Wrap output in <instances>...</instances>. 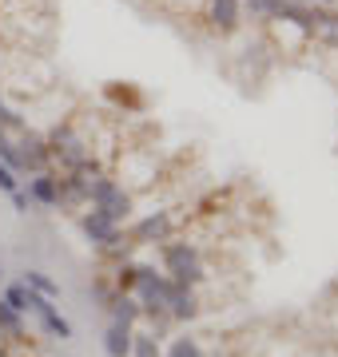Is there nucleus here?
Instances as JSON below:
<instances>
[{"instance_id":"nucleus-1","label":"nucleus","mask_w":338,"mask_h":357,"mask_svg":"<svg viewBox=\"0 0 338 357\" xmlns=\"http://www.w3.org/2000/svg\"><path fill=\"white\" fill-rule=\"evenodd\" d=\"M159 270L175 286H187V290H199L207 282V258L191 238H168L159 246Z\"/></svg>"},{"instance_id":"nucleus-2","label":"nucleus","mask_w":338,"mask_h":357,"mask_svg":"<svg viewBox=\"0 0 338 357\" xmlns=\"http://www.w3.org/2000/svg\"><path fill=\"white\" fill-rule=\"evenodd\" d=\"M168 294H171V278L152 262H135V286H131V298L140 302V314L152 326H163L168 321Z\"/></svg>"},{"instance_id":"nucleus-3","label":"nucleus","mask_w":338,"mask_h":357,"mask_svg":"<svg viewBox=\"0 0 338 357\" xmlns=\"http://www.w3.org/2000/svg\"><path fill=\"white\" fill-rule=\"evenodd\" d=\"M44 139H48V151H52V167H60V171H80V167H88L91 159H96L91 139L72 123V119L56 123Z\"/></svg>"},{"instance_id":"nucleus-4","label":"nucleus","mask_w":338,"mask_h":357,"mask_svg":"<svg viewBox=\"0 0 338 357\" xmlns=\"http://www.w3.org/2000/svg\"><path fill=\"white\" fill-rule=\"evenodd\" d=\"M88 206H96V211H104L108 218H116L119 227L131 218V211H135V199H131V191L119 183L116 175H96L88 183Z\"/></svg>"},{"instance_id":"nucleus-5","label":"nucleus","mask_w":338,"mask_h":357,"mask_svg":"<svg viewBox=\"0 0 338 357\" xmlns=\"http://www.w3.org/2000/svg\"><path fill=\"white\" fill-rule=\"evenodd\" d=\"M175 230H179V222L171 211H143L128 227V238L131 246H163L168 238H175Z\"/></svg>"},{"instance_id":"nucleus-6","label":"nucleus","mask_w":338,"mask_h":357,"mask_svg":"<svg viewBox=\"0 0 338 357\" xmlns=\"http://www.w3.org/2000/svg\"><path fill=\"white\" fill-rule=\"evenodd\" d=\"M16 155H20V175L52 171V151H48V139H44L40 131H32V128L16 131Z\"/></svg>"},{"instance_id":"nucleus-7","label":"nucleus","mask_w":338,"mask_h":357,"mask_svg":"<svg viewBox=\"0 0 338 357\" xmlns=\"http://www.w3.org/2000/svg\"><path fill=\"white\" fill-rule=\"evenodd\" d=\"M203 20L215 36H235L247 24V13H243V0H203Z\"/></svg>"},{"instance_id":"nucleus-8","label":"nucleus","mask_w":338,"mask_h":357,"mask_svg":"<svg viewBox=\"0 0 338 357\" xmlns=\"http://www.w3.org/2000/svg\"><path fill=\"white\" fill-rule=\"evenodd\" d=\"M80 230H84V238H88L96 250H108V246H116L124 238V227H119L116 218H108L104 211H96L88 206L84 215H80Z\"/></svg>"},{"instance_id":"nucleus-9","label":"nucleus","mask_w":338,"mask_h":357,"mask_svg":"<svg viewBox=\"0 0 338 357\" xmlns=\"http://www.w3.org/2000/svg\"><path fill=\"white\" fill-rule=\"evenodd\" d=\"M28 314H36L48 337H56V342H72V326H68V318H60V310H56L52 298L28 290Z\"/></svg>"},{"instance_id":"nucleus-10","label":"nucleus","mask_w":338,"mask_h":357,"mask_svg":"<svg viewBox=\"0 0 338 357\" xmlns=\"http://www.w3.org/2000/svg\"><path fill=\"white\" fill-rule=\"evenodd\" d=\"M203 314V302H199V290H187V286H175L171 282V294H168V321H196Z\"/></svg>"},{"instance_id":"nucleus-11","label":"nucleus","mask_w":338,"mask_h":357,"mask_svg":"<svg viewBox=\"0 0 338 357\" xmlns=\"http://www.w3.org/2000/svg\"><path fill=\"white\" fill-rule=\"evenodd\" d=\"M88 183L84 171H60L56 187H60V206H88Z\"/></svg>"},{"instance_id":"nucleus-12","label":"nucleus","mask_w":338,"mask_h":357,"mask_svg":"<svg viewBox=\"0 0 338 357\" xmlns=\"http://www.w3.org/2000/svg\"><path fill=\"white\" fill-rule=\"evenodd\" d=\"M28 199L36 206H60V187H56V171H40V175H28Z\"/></svg>"},{"instance_id":"nucleus-13","label":"nucleus","mask_w":338,"mask_h":357,"mask_svg":"<svg viewBox=\"0 0 338 357\" xmlns=\"http://www.w3.org/2000/svg\"><path fill=\"white\" fill-rule=\"evenodd\" d=\"M108 314H112V321H116V326H131V330H135V326H140V302H135V298H131V294H124V290H116L112 294V298H108Z\"/></svg>"},{"instance_id":"nucleus-14","label":"nucleus","mask_w":338,"mask_h":357,"mask_svg":"<svg viewBox=\"0 0 338 357\" xmlns=\"http://www.w3.org/2000/svg\"><path fill=\"white\" fill-rule=\"evenodd\" d=\"M131 326H116V321H108L104 330V354L108 357H131Z\"/></svg>"},{"instance_id":"nucleus-15","label":"nucleus","mask_w":338,"mask_h":357,"mask_svg":"<svg viewBox=\"0 0 338 357\" xmlns=\"http://www.w3.org/2000/svg\"><path fill=\"white\" fill-rule=\"evenodd\" d=\"M311 40H314V44H323V48H338V13H335V8H318Z\"/></svg>"},{"instance_id":"nucleus-16","label":"nucleus","mask_w":338,"mask_h":357,"mask_svg":"<svg viewBox=\"0 0 338 357\" xmlns=\"http://www.w3.org/2000/svg\"><path fill=\"white\" fill-rule=\"evenodd\" d=\"M0 337H4V342H24V337H28L24 314H16L4 298H0Z\"/></svg>"},{"instance_id":"nucleus-17","label":"nucleus","mask_w":338,"mask_h":357,"mask_svg":"<svg viewBox=\"0 0 338 357\" xmlns=\"http://www.w3.org/2000/svg\"><path fill=\"white\" fill-rule=\"evenodd\" d=\"M283 4L286 0H243V13L251 20H263V24H279L283 20Z\"/></svg>"},{"instance_id":"nucleus-18","label":"nucleus","mask_w":338,"mask_h":357,"mask_svg":"<svg viewBox=\"0 0 338 357\" xmlns=\"http://www.w3.org/2000/svg\"><path fill=\"white\" fill-rule=\"evenodd\" d=\"M163 357H207V349H203V342L191 337V333H175V337L163 345Z\"/></svg>"},{"instance_id":"nucleus-19","label":"nucleus","mask_w":338,"mask_h":357,"mask_svg":"<svg viewBox=\"0 0 338 357\" xmlns=\"http://www.w3.org/2000/svg\"><path fill=\"white\" fill-rule=\"evenodd\" d=\"M131 357H163V342L156 337V330L131 333Z\"/></svg>"},{"instance_id":"nucleus-20","label":"nucleus","mask_w":338,"mask_h":357,"mask_svg":"<svg viewBox=\"0 0 338 357\" xmlns=\"http://www.w3.org/2000/svg\"><path fill=\"white\" fill-rule=\"evenodd\" d=\"M28 286V290H36V294H44V298H60V282L56 278H48V274H44V270H24V278H20Z\"/></svg>"},{"instance_id":"nucleus-21","label":"nucleus","mask_w":338,"mask_h":357,"mask_svg":"<svg viewBox=\"0 0 338 357\" xmlns=\"http://www.w3.org/2000/svg\"><path fill=\"white\" fill-rule=\"evenodd\" d=\"M0 163L20 175V155H16V135L13 131H0Z\"/></svg>"},{"instance_id":"nucleus-22","label":"nucleus","mask_w":338,"mask_h":357,"mask_svg":"<svg viewBox=\"0 0 338 357\" xmlns=\"http://www.w3.org/2000/svg\"><path fill=\"white\" fill-rule=\"evenodd\" d=\"M24 128H28L24 115H20V112L13 107V103L0 96V131H13V135H16V131H24Z\"/></svg>"},{"instance_id":"nucleus-23","label":"nucleus","mask_w":338,"mask_h":357,"mask_svg":"<svg viewBox=\"0 0 338 357\" xmlns=\"http://www.w3.org/2000/svg\"><path fill=\"white\" fill-rule=\"evenodd\" d=\"M8 306L16 310V314H28V286L24 282H13V286H4V294H0Z\"/></svg>"},{"instance_id":"nucleus-24","label":"nucleus","mask_w":338,"mask_h":357,"mask_svg":"<svg viewBox=\"0 0 338 357\" xmlns=\"http://www.w3.org/2000/svg\"><path fill=\"white\" fill-rule=\"evenodd\" d=\"M0 191H4V195L20 191V175H16V171H8L4 163H0Z\"/></svg>"},{"instance_id":"nucleus-25","label":"nucleus","mask_w":338,"mask_h":357,"mask_svg":"<svg viewBox=\"0 0 338 357\" xmlns=\"http://www.w3.org/2000/svg\"><path fill=\"white\" fill-rule=\"evenodd\" d=\"M108 96H112V100H119V103H124V100H128L131 103V107H140V91H131V88H116V84H112V88H108Z\"/></svg>"},{"instance_id":"nucleus-26","label":"nucleus","mask_w":338,"mask_h":357,"mask_svg":"<svg viewBox=\"0 0 338 357\" xmlns=\"http://www.w3.org/2000/svg\"><path fill=\"white\" fill-rule=\"evenodd\" d=\"M8 199H13L16 215H28V206H32V199H28V191H24V187H20V191H13V195H8Z\"/></svg>"},{"instance_id":"nucleus-27","label":"nucleus","mask_w":338,"mask_h":357,"mask_svg":"<svg viewBox=\"0 0 338 357\" xmlns=\"http://www.w3.org/2000/svg\"><path fill=\"white\" fill-rule=\"evenodd\" d=\"M307 4H314V8H335L338 0H307Z\"/></svg>"},{"instance_id":"nucleus-28","label":"nucleus","mask_w":338,"mask_h":357,"mask_svg":"<svg viewBox=\"0 0 338 357\" xmlns=\"http://www.w3.org/2000/svg\"><path fill=\"white\" fill-rule=\"evenodd\" d=\"M0 357H13V349H8V345H0Z\"/></svg>"},{"instance_id":"nucleus-29","label":"nucleus","mask_w":338,"mask_h":357,"mask_svg":"<svg viewBox=\"0 0 338 357\" xmlns=\"http://www.w3.org/2000/svg\"><path fill=\"white\" fill-rule=\"evenodd\" d=\"M286 4H299V0H286Z\"/></svg>"},{"instance_id":"nucleus-30","label":"nucleus","mask_w":338,"mask_h":357,"mask_svg":"<svg viewBox=\"0 0 338 357\" xmlns=\"http://www.w3.org/2000/svg\"><path fill=\"white\" fill-rule=\"evenodd\" d=\"M0 278H4V266H0Z\"/></svg>"}]
</instances>
